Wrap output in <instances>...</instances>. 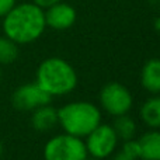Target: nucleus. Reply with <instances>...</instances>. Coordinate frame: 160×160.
<instances>
[{
  "instance_id": "f257e3e1",
  "label": "nucleus",
  "mask_w": 160,
  "mask_h": 160,
  "mask_svg": "<svg viewBox=\"0 0 160 160\" xmlns=\"http://www.w3.org/2000/svg\"><path fill=\"white\" fill-rule=\"evenodd\" d=\"M45 28L44 10L32 2L16 4L3 17L4 35L18 45L37 41L44 34Z\"/></svg>"
},
{
  "instance_id": "f03ea898",
  "label": "nucleus",
  "mask_w": 160,
  "mask_h": 160,
  "mask_svg": "<svg viewBox=\"0 0 160 160\" xmlns=\"http://www.w3.org/2000/svg\"><path fill=\"white\" fill-rule=\"evenodd\" d=\"M35 83L49 96H65L78 86V73L68 61L52 56L39 63Z\"/></svg>"
},
{
  "instance_id": "7ed1b4c3",
  "label": "nucleus",
  "mask_w": 160,
  "mask_h": 160,
  "mask_svg": "<svg viewBox=\"0 0 160 160\" xmlns=\"http://www.w3.org/2000/svg\"><path fill=\"white\" fill-rule=\"evenodd\" d=\"M58 124L66 133L78 138H86L101 124V112L93 102H68L58 110Z\"/></svg>"
},
{
  "instance_id": "20e7f679",
  "label": "nucleus",
  "mask_w": 160,
  "mask_h": 160,
  "mask_svg": "<svg viewBox=\"0 0 160 160\" xmlns=\"http://www.w3.org/2000/svg\"><path fill=\"white\" fill-rule=\"evenodd\" d=\"M88 158L84 141L70 133L55 135L45 143V160H86Z\"/></svg>"
},
{
  "instance_id": "39448f33",
  "label": "nucleus",
  "mask_w": 160,
  "mask_h": 160,
  "mask_svg": "<svg viewBox=\"0 0 160 160\" xmlns=\"http://www.w3.org/2000/svg\"><path fill=\"white\" fill-rule=\"evenodd\" d=\"M100 104L110 115L118 117L128 114V111L132 108L133 98L131 91L124 84L111 82L100 91Z\"/></svg>"
},
{
  "instance_id": "423d86ee",
  "label": "nucleus",
  "mask_w": 160,
  "mask_h": 160,
  "mask_svg": "<svg viewBox=\"0 0 160 160\" xmlns=\"http://www.w3.org/2000/svg\"><path fill=\"white\" fill-rule=\"evenodd\" d=\"M84 145L88 156L102 160L115 152L117 146H118V136H117L112 125L100 124L96 129H93L86 136Z\"/></svg>"
},
{
  "instance_id": "0eeeda50",
  "label": "nucleus",
  "mask_w": 160,
  "mask_h": 160,
  "mask_svg": "<svg viewBox=\"0 0 160 160\" xmlns=\"http://www.w3.org/2000/svg\"><path fill=\"white\" fill-rule=\"evenodd\" d=\"M52 96L41 88L37 83H27L22 84L13 93L11 102L14 108L20 111H32L37 107L49 104Z\"/></svg>"
},
{
  "instance_id": "6e6552de",
  "label": "nucleus",
  "mask_w": 160,
  "mask_h": 160,
  "mask_svg": "<svg viewBox=\"0 0 160 160\" xmlns=\"http://www.w3.org/2000/svg\"><path fill=\"white\" fill-rule=\"evenodd\" d=\"M44 13L47 27H51L52 30L56 31H63L70 28L78 18V13H76L75 7L65 2L55 3L53 6L44 10Z\"/></svg>"
},
{
  "instance_id": "1a4fd4ad",
  "label": "nucleus",
  "mask_w": 160,
  "mask_h": 160,
  "mask_svg": "<svg viewBox=\"0 0 160 160\" xmlns=\"http://www.w3.org/2000/svg\"><path fill=\"white\" fill-rule=\"evenodd\" d=\"M31 124L34 129L38 132H47L52 129L58 124V110L51 107L49 104L37 107L35 110H32Z\"/></svg>"
},
{
  "instance_id": "9d476101",
  "label": "nucleus",
  "mask_w": 160,
  "mask_h": 160,
  "mask_svg": "<svg viewBox=\"0 0 160 160\" xmlns=\"http://www.w3.org/2000/svg\"><path fill=\"white\" fill-rule=\"evenodd\" d=\"M141 83L149 93H160V59H149L141 70Z\"/></svg>"
},
{
  "instance_id": "9b49d317",
  "label": "nucleus",
  "mask_w": 160,
  "mask_h": 160,
  "mask_svg": "<svg viewBox=\"0 0 160 160\" xmlns=\"http://www.w3.org/2000/svg\"><path fill=\"white\" fill-rule=\"evenodd\" d=\"M141 159L160 160V131H149L139 139Z\"/></svg>"
},
{
  "instance_id": "f8f14e48",
  "label": "nucleus",
  "mask_w": 160,
  "mask_h": 160,
  "mask_svg": "<svg viewBox=\"0 0 160 160\" xmlns=\"http://www.w3.org/2000/svg\"><path fill=\"white\" fill-rule=\"evenodd\" d=\"M141 118L148 127L160 128V96L150 97L141 107Z\"/></svg>"
},
{
  "instance_id": "ddd939ff",
  "label": "nucleus",
  "mask_w": 160,
  "mask_h": 160,
  "mask_svg": "<svg viewBox=\"0 0 160 160\" xmlns=\"http://www.w3.org/2000/svg\"><path fill=\"white\" fill-rule=\"evenodd\" d=\"M112 128L115 131L118 139H122V141H128V139H132L135 136L136 132V124L131 117H128L127 114L124 115H118L115 118L112 124Z\"/></svg>"
},
{
  "instance_id": "4468645a",
  "label": "nucleus",
  "mask_w": 160,
  "mask_h": 160,
  "mask_svg": "<svg viewBox=\"0 0 160 160\" xmlns=\"http://www.w3.org/2000/svg\"><path fill=\"white\" fill-rule=\"evenodd\" d=\"M18 58V44L7 37H0V65H10Z\"/></svg>"
},
{
  "instance_id": "2eb2a0df",
  "label": "nucleus",
  "mask_w": 160,
  "mask_h": 160,
  "mask_svg": "<svg viewBox=\"0 0 160 160\" xmlns=\"http://www.w3.org/2000/svg\"><path fill=\"white\" fill-rule=\"evenodd\" d=\"M121 150L127 156H129L132 160L141 159V145H139V141H135L133 138L125 141V143H124V146H122Z\"/></svg>"
},
{
  "instance_id": "dca6fc26",
  "label": "nucleus",
  "mask_w": 160,
  "mask_h": 160,
  "mask_svg": "<svg viewBox=\"0 0 160 160\" xmlns=\"http://www.w3.org/2000/svg\"><path fill=\"white\" fill-rule=\"evenodd\" d=\"M14 6H16V0H0V18H3Z\"/></svg>"
},
{
  "instance_id": "f3484780",
  "label": "nucleus",
  "mask_w": 160,
  "mask_h": 160,
  "mask_svg": "<svg viewBox=\"0 0 160 160\" xmlns=\"http://www.w3.org/2000/svg\"><path fill=\"white\" fill-rule=\"evenodd\" d=\"M61 2V0H32L34 4H37L38 7H41L42 10H47L48 7H51V6H53L55 3Z\"/></svg>"
},
{
  "instance_id": "a211bd4d",
  "label": "nucleus",
  "mask_w": 160,
  "mask_h": 160,
  "mask_svg": "<svg viewBox=\"0 0 160 160\" xmlns=\"http://www.w3.org/2000/svg\"><path fill=\"white\" fill-rule=\"evenodd\" d=\"M112 160H132V159H131L129 156H127V155H125V153L121 150V152H118L117 155H114Z\"/></svg>"
},
{
  "instance_id": "6ab92c4d",
  "label": "nucleus",
  "mask_w": 160,
  "mask_h": 160,
  "mask_svg": "<svg viewBox=\"0 0 160 160\" xmlns=\"http://www.w3.org/2000/svg\"><path fill=\"white\" fill-rule=\"evenodd\" d=\"M155 30L160 34V17H158V18L155 20Z\"/></svg>"
},
{
  "instance_id": "aec40b11",
  "label": "nucleus",
  "mask_w": 160,
  "mask_h": 160,
  "mask_svg": "<svg viewBox=\"0 0 160 160\" xmlns=\"http://www.w3.org/2000/svg\"><path fill=\"white\" fill-rule=\"evenodd\" d=\"M2 155H3V145H2V142H0V159H2Z\"/></svg>"
},
{
  "instance_id": "412c9836",
  "label": "nucleus",
  "mask_w": 160,
  "mask_h": 160,
  "mask_svg": "<svg viewBox=\"0 0 160 160\" xmlns=\"http://www.w3.org/2000/svg\"><path fill=\"white\" fill-rule=\"evenodd\" d=\"M86 160H100V159H96V158H90V159H88V158H87Z\"/></svg>"
},
{
  "instance_id": "4be33fe9",
  "label": "nucleus",
  "mask_w": 160,
  "mask_h": 160,
  "mask_svg": "<svg viewBox=\"0 0 160 160\" xmlns=\"http://www.w3.org/2000/svg\"><path fill=\"white\" fill-rule=\"evenodd\" d=\"M0 80H2V72H0Z\"/></svg>"
}]
</instances>
